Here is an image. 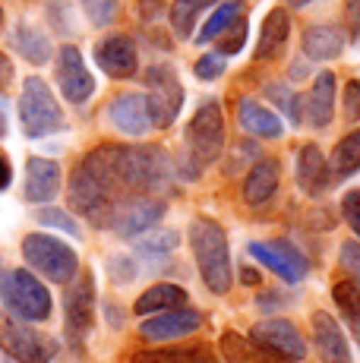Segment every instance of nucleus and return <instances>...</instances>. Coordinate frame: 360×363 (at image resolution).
<instances>
[{
	"instance_id": "obj_1",
	"label": "nucleus",
	"mask_w": 360,
	"mask_h": 363,
	"mask_svg": "<svg viewBox=\"0 0 360 363\" xmlns=\"http://www.w3.org/2000/svg\"><path fill=\"white\" fill-rule=\"evenodd\" d=\"M105 190L114 212L133 196H152L171 184V158L158 145H101L79 162ZM111 228V225H108Z\"/></svg>"
},
{
	"instance_id": "obj_2",
	"label": "nucleus",
	"mask_w": 360,
	"mask_h": 363,
	"mask_svg": "<svg viewBox=\"0 0 360 363\" xmlns=\"http://www.w3.org/2000/svg\"><path fill=\"white\" fill-rule=\"evenodd\" d=\"M190 247H193V256H196L199 275H203L206 288L212 294H227L234 284V272H231V253H227V237L221 231L218 221H212V218L193 221Z\"/></svg>"
},
{
	"instance_id": "obj_3",
	"label": "nucleus",
	"mask_w": 360,
	"mask_h": 363,
	"mask_svg": "<svg viewBox=\"0 0 360 363\" xmlns=\"http://www.w3.org/2000/svg\"><path fill=\"white\" fill-rule=\"evenodd\" d=\"M23 256L38 275H45L54 284H70L79 275V256L64 240H57V237H47V234L23 237Z\"/></svg>"
},
{
	"instance_id": "obj_4",
	"label": "nucleus",
	"mask_w": 360,
	"mask_h": 363,
	"mask_svg": "<svg viewBox=\"0 0 360 363\" xmlns=\"http://www.w3.org/2000/svg\"><path fill=\"white\" fill-rule=\"evenodd\" d=\"M0 297H4L6 310L26 323H41L51 316V294L32 272H6L0 278Z\"/></svg>"
},
{
	"instance_id": "obj_5",
	"label": "nucleus",
	"mask_w": 360,
	"mask_h": 363,
	"mask_svg": "<svg viewBox=\"0 0 360 363\" xmlns=\"http://www.w3.org/2000/svg\"><path fill=\"white\" fill-rule=\"evenodd\" d=\"M225 149V117L218 101H203L186 123V152L196 167L212 164Z\"/></svg>"
},
{
	"instance_id": "obj_6",
	"label": "nucleus",
	"mask_w": 360,
	"mask_h": 363,
	"mask_svg": "<svg viewBox=\"0 0 360 363\" xmlns=\"http://www.w3.org/2000/svg\"><path fill=\"white\" fill-rule=\"evenodd\" d=\"M19 121H23V133L32 139L47 136V133L64 130V111L54 101L51 89L45 79L32 76L23 86V99H19Z\"/></svg>"
},
{
	"instance_id": "obj_7",
	"label": "nucleus",
	"mask_w": 360,
	"mask_h": 363,
	"mask_svg": "<svg viewBox=\"0 0 360 363\" xmlns=\"http://www.w3.org/2000/svg\"><path fill=\"white\" fill-rule=\"evenodd\" d=\"M145 86H149V117L152 127H171L180 114V104H184V89L177 82V73L171 67L158 64L145 73Z\"/></svg>"
},
{
	"instance_id": "obj_8",
	"label": "nucleus",
	"mask_w": 360,
	"mask_h": 363,
	"mask_svg": "<svg viewBox=\"0 0 360 363\" xmlns=\"http://www.w3.org/2000/svg\"><path fill=\"white\" fill-rule=\"evenodd\" d=\"M0 347L19 363H47L57 354V345L47 335L6 316H0Z\"/></svg>"
},
{
	"instance_id": "obj_9",
	"label": "nucleus",
	"mask_w": 360,
	"mask_h": 363,
	"mask_svg": "<svg viewBox=\"0 0 360 363\" xmlns=\"http://www.w3.org/2000/svg\"><path fill=\"white\" fill-rule=\"evenodd\" d=\"M64 313H67V341H70V347L82 351L89 332H92V323H95L92 275H79L73 281V288L67 291V297H64Z\"/></svg>"
},
{
	"instance_id": "obj_10",
	"label": "nucleus",
	"mask_w": 360,
	"mask_h": 363,
	"mask_svg": "<svg viewBox=\"0 0 360 363\" xmlns=\"http://www.w3.org/2000/svg\"><path fill=\"white\" fill-rule=\"evenodd\" d=\"M250 341L259 347H266L269 354H279L285 360H303L307 357V341L297 332L294 323L288 319H266V323H256L250 332Z\"/></svg>"
},
{
	"instance_id": "obj_11",
	"label": "nucleus",
	"mask_w": 360,
	"mask_h": 363,
	"mask_svg": "<svg viewBox=\"0 0 360 363\" xmlns=\"http://www.w3.org/2000/svg\"><path fill=\"white\" fill-rule=\"evenodd\" d=\"M57 86H60V92H64V99L67 101H73V104H82V101H89V95L95 92V79H92V73L86 69V64H82V54L76 51L73 45H64L60 48V54H57Z\"/></svg>"
},
{
	"instance_id": "obj_12",
	"label": "nucleus",
	"mask_w": 360,
	"mask_h": 363,
	"mask_svg": "<svg viewBox=\"0 0 360 363\" xmlns=\"http://www.w3.org/2000/svg\"><path fill=\"white\" fill-rule=\"evenodd\" d=\"M164 215V202L155 196H133L127 199L111 218V231H117L120 237H136L142 231H149L155 221H162Z\"/></svg>"
},
{
	"instance_id": "obj_13",
	"label": "nucleus",
	"mask_w": 360,
	"mask_h": 363,
	"mask_svg": "<svg viewBox=\"0 0 360 363\" xmlns=\"http://www.w3.org/2000/svg\"><path fill=\"white\" fill-rule=\"evenodd\" d=\"M250 253L259 259L266 269H272L285 281H300L307 275V256L297 247H291L285 240H269V243H250Z\"/></svg>"
},
{
	"instance_id": "obj_14",
	"label": "nucleus",
	"mask_w": 360,
	"mask_h": 363,
	"mask_svg": "<svg viewBox=\"0 0 360 363\" xmlns=\"http://www.w3.org/2000/svg\"><path fill=\"white\" fill-rule=\"evenodd\" d=\"M203 325V316L196 310H164V313H155L152 319H145L140 325V335L145 341H174V338H186Z\"/></svg>"
},
{
	"instance_id": "obj_15",
	"label": "nucleus",
	"mask_w": 360,
	"mask_h": 363,
	"mask_svg": "<svg viewBox=\"0 0 360 363\" xmlns=\"http://www.w3.org/2000/svg\"><path fill=\"white\" fill-rule=\"evenodd\" d=\"M95 60L114 79H127V76L136 73L140 67V57H136V45L130 35H108L95 45Z\"/></svg>"
},
{
	"instance_id": "obj_16",
	"label": "nucleus",
	"mask_w": 360,
	"mask_h": 363,
	"mask_svg": "<svg viewBox=\"0 0 360 363\" xmlns=\"http://www.w3.org/2000/svg\"><path fill=\"white\" fill-rule=\"evenodd\" d=\"M108 117L120 133L127 136H142L152 127V117H149V101L145 95L127 92V95H117L114 101L108 104Z\"/></svg>"
},
{
	"instance_id": "obj_17",
	"label": "nucleus",
	"mask_w": 360,
	"mask_h": 363,
	"mask_svg": "<svg viewBox=\"0 0 360 363\" xmlns=\"http://www.w3.org/2000/svg\"><path fill=\"white\" fill-rule=\"evenodd\" d=\"M313 345L320 351L322 363H354L348 351V341H344L338 323L329 313H313Z\"/></svg>"
},
{
	"instance_id": "obj_18",
	"label": "nucleus",
	"mask_w": 360,
	"mask_h": 363,
	"mask_svg": "<svg viewBox=\"0 0 360 363\" xmlns=\"http://www.w3.org/2000/svg\"><path fill=\"white\" fill-rule=\"evenodd\" d=\"M297 184L307 196H322L332 184V167L325 164L322 152L316 145H303L297 152Z\"/></svg>"
},
{
	"instance_id": "obj_19",
	"label": "nucleus",
	"mask_w": 360,
	"mask_h": 363,
	"mask_svg": "<svg viewBox=\"0 0 360 363\" xmlns=\"http://www.w3.org/2000/svg\"><path fill=\"white\" fill-rule=\"evenodd\" d=\"M60 190V164L47 158H29L26 164V190L23 196L29 202H51Z\"/></svg>"
},
{
	"instance_id": "obj_20",
	"label": "nucleus",
	"mask_w": 360,
	"mask_h": 363,
	"mask_svg": "<svg viewBox=\"0 0 360 363\" xmlns=\"http://www.w3.org/2000/svg\"><path fill=\"white\" fill-rule=\"evenodd\" d=\"M332 114H335V76L332 73H320L313 82V89L303 99V117L313 127H329Z\"/></svg>"
},
{
	"instance_id": "obj_21",
	"label": "nucleus",
	"mask_w": 360,
	"mask_h": 363,
	"mask_svg": "<svg viewBox=\"0 0 360 363\" xmlns=\"http://www.w3.org/2000/svg\"><path fill=\"white\" fill-rule=\"evenodd\" d=\"M279 190V162L275 158H256L244 180V199L250 206H266Z\"/></svg>"
},
{
	"instance_id": "obj_22",
	"label": "nucleus",
	"mask_w": 360,
	"mask_h": 363,
	"mask_svg": "<svg viewBox=\"0 0 360 363\" xmlns=\"http://www.w3.org/2000/svg\"><path fill=\"white\" fill-rule=\"evenodd\" d=\"M237 117H240V127L256 139H279L285 133L281 121L275 117V111H269L266 104H259L256 99H240Z\"/></svg>"
},
{
	"instance_id": "obj_23",
	"label": "nucleus",
	"mask_w": 360,
	"mask_h": 363,
	"mask_svg": "<svg viewBox=\"0 0 360 363\" xmlns=\"http://www.w3.org/2000/svg\"><path fill=\"white\" fill-rule=\"evenodd\" d=\"M288 35H291V16L288 10H272L262 19V32H259V48L256 57L259 60H279L288 48Z\"/></svg>"
},
{
	"instance_id": "obj_24",
	"label": "nucleus",
	"mask_w": 360,
	"mask_h": 363,
	"mask_svg": "<svg viewBox=\"0 0 360 363\" xmlns=\"http://www.w3.org/2000/svg\"><path fill=\"white\" fill-rule=\"evenodd\" d=\"M344 51V32L338 26L320 23L303 32V54L310 60H335Z\"/></svg>"
},
{
	"instance_id": "obj_25",
	"label": "nucleus",
	"mask_w": 360,
	"mask_h": 363,
	"mask_svg": "<svg viewBox=\"0 0 360 363\" xmlns=\"http://www.w3.org/2000/svg\"><path fill=\"white\" fill-rule=\"evenodd\" d=\"M221 351H225V360L227 363H288L285 357H279V354H269L266 347L253 345L250 338H244V335H234V332H227L225 338H221Z\"/></svg>"
},
{
	"instance_id": "obj_26",
	"label": "nucleus",
	"mask_w": 360,
	"mask_h": 363,
	"mask_svg": "<svg viewBox=\"0 0 360 363\" xmlns=\"http://www.w3.org/2000/svg\"><path fill=\"white\" fill-rule=\"evenodd\" d=\"M186 303V291L177 284H155L136 300V313L140 316H152V313H164V310H177Z\"/></svg>"
},
{
	"instance_id": "obj_27",
	"label": "nucleus",
	"mask_w": 360,
	"mask_h": 363,
	"mask_svg": "<svg viewBox=\"0 0 360 363\" xmlns=\"http://www.w3.org/2000/svg\"><path fill=\"white\" fill-rule=\"evenodd\" d=\"M133 363H218V360L209 345H193V347H164V351L136 354Z\"/></svg>"
},
{
	"instance_id": "obj_28",
	"label": "nucleus",
	"mask_w": 360,
	"mask_h": 363,
	"mask_svg": "<svg viewBox=\"0 0 360 363\" xmlns=\"http://www.w3.org/2000/svg\"><path fill=\"white\" fill-rule=\"evenodd\" d=\"M13 48H16L29 64H47V57H51L47 35L38 32L35 26H29V23H19L16 29H13Z\"/></svg>"
},
{
	"instance_id": "obj_29",
	"label": "nucleus",
	"mask_w": 360,
	"mask_h": 363,
	"mask_svg": "<svg viewBox=\"0 0 360 363\" xmlns=\"http://www.w3.org/2000/svg\"><path fill=\"white\" fill-rule=\"evenodd\" d=\"M332 300L338 303V313L348 323V329L354 332L357 345H360V284L357 281H338L332 288Z\"/></svg>"
},
{
	"instance_id": "obj_30",
	"label": "nucleus",
	"mask_w": 360,
	"mask_h": 363,
	"mask_svg": "<svg viewBox=\"0 0 360 363\" xmlns=\"http://www.w3.org/2000/svg\"><path fill=\"white\" fill-rule=\"evenodd\" d=\"M360 171V130L348 133L332 152V177H351Z\"/></svg>"
},
{
	"instance_id": "obj_31",
	"label": "nucleus",
	"mask_w": 360,
	"mask_h": 363,
	"mask_svg": "<svg viewBox=\"0 0 360 363\" xmlns=\"http://www.w3.org/2000/svg\"><path fill=\"white\" fill-rule=\"evenodd\" d=\"M212 4H218V0H174V6H171V29H174L177 38H190L199 13L209 10Z\"/></svg>"
},
{
	"instance_id": "obj_32",
	"label": "nucleus",
	"mask_w": 360,
	"mask_h": 363,
	"mask_svg": "<svg viewBox=\"0 0 360 363\" xmlns=\"http://www.w3.org/2000/svg\"><path fill=\"white\" fill-rule=\"evenodd\" d=\"M244 10H247V4L244 0H227V4H221L215 13H212V19L203 26V32H199V45H209V41H215L221 32L227 29V26L234 23V19H240L244 16Z\"/></svg>"
},
{
	"instance_id": "obj_33",
	"label": "nucleus",
	"mask_w": 360,
	"mask_h": 363,
	"mask_svg": "<svg viewBox=\"0 0 360 363\" xmlns=\"http://www.w3.org/2000/svg\"><path fill=\"white\" fill-rule=\"evenodd\" d=\"M266 95H269V99H272L275 104H279L281 111H285L291 123H300V121H303V104H300V95H294L288 86H281V82H272V86L266 89Z\"/></svg>"
},
{
	"instance_id": "obj_34",
	"label": "nucleus",
	"mask_w": 360,
	"mask_h": 363,
	"mask_svg": "<svg viewBox=\"0 0 360 363\" xmlns=\"http://www.w3.org/2000/svg\"><path fill=\"white\" fill-rule=\"evenodd\" d=\"M215 41H218V54H237L240 48H244V41H247V19L244 16L234 19V23L227 26Z\"/></svg>"
},
{
	"instance_id": "obj_35",
	"label": "nucleus",
	"mask_w": 360,
	"mask_h": 363,
	"mask_svg": "<svg viewBox=\"0 0 360 363\" xmlns=\"http://www.w3.org/2000/svg\"><path fill=\"white\" fill-rule=\"evenodd\" d=\"M82 6H86V16L92 26H111L117 19V0H82Z\"/></svg>"
},
{
	"instance_id": "obj_36",
	"label": "nucleus",
	"mask_w": 360,
	"mask_h": 363,
	"mask_svg": "<svg viewBox=\"0 0 360 363\" xmlns=\"http://www.w3.org/2000/svg\"><path fill=\"white\" fill-rule=\"evenodd\" d=\"M136 247H140L142 256H164V253H171V250L177 247V234L174 231L152 234V237H145V240L136 243Z\"/></svg>"
},
{
	"instance_id": "obj_37",
	"label": "nucleus",
	"mask_w": 360,
	"mask_h": 363,
	"mask_svg": "<svg viewBox=\"0 0 360 363\" xmlns=\"http://www.w3.org/2000/svg\"><path fill=\"white\" fill-rule=\"evenodd\" d=\"M193 69H196V76L199 79H206V82L218 79V76L225 73V54H206V57L196 60V67Z\"/></svg>"
},
{
	"instance_id": "obj_38",
	"label": "nucleus",
	"mask_w": 360,
	"mask_h": 363,
	"mask_svg": "<svg viewBox=\"0 0 360 363\" xmlns=\"http://www.w3.org/2000/svg\"><path fill=\"white\" fill-rule=\"evenodd\" d=\"M38 221L41 225H47V228H60V231H67V234H79V228H76V221L70 218V215H64L60 208H45V212H38Z\"/></svg>"
},
{
	"instance_id": "obj_39",
	"label": "nucleus",
	"mask_w": 360,
	"mask_h": 363,
	"mask_svg": "<svg viewBox=\"0 0 360 363\" xmlns=\"http://www.w3.org/2000/svg\"><path fill=\"white\" fill-rule=\"evenodd\" d=\"M342 215H344V221L351 225V231L360 237V190L344 193V199H342Z\"/></svg>"
},
{
	"instance_id": "obj_40",
	"label": "nucleus",
	"mask_w": 360,
	"mask_h": 363,
	"mask_svg": "<svg viewBox=\"0 0 360 363\" xmlns=\"http://www.w3.org/2000/svg\"><path fill=\"white\" fill-rule=\"evenodd\" d=\"M342 269L351 275V281L360 284V243L348 240V243L342 247Z\"/></svg>"
},
{
	"instance_id": "obj_41",
	"label": "nucleus",
	"mask_w": 360,
	"mask_h": 363,
	"mask_svg": "<svg viewBox=\"0 0 360 363\" xmlns=\"http://www.w3.org/2000/svg\"><path fill=\"white\" fill-rule=\"evenodd\" d=\"M344 117L348 121H360V79H351L348 86H344Z\"/></svg>"
},
{
	"instance_id": "obj_42",
	"label": "nucleus",
	"mask_w": 360,
	"mask_h": 363,
	"mask_svg": "<svg viewBox=\"0 0 360 363\" xmlns=\"http://www.w3.org/2000/svg\"><path fill=\"white\" fill-rule=\"evenodd\" d=\"M344 16H348L351 38L360 45V0H348V10H344Z\"/></svg>"
},
{
	"instance_id": "obj_43",
	"label": "nucleus",
	"mask_w": 360,
	"mask_h": 363,
	"mask_svg": "<svg viewBox=\"0 0 360 363\" xmlns=\"http://www.w3.org/2000/svg\"><path fill=\"white\" fill-rule=\"evenodd\" d=\"M111 269H114L117 281H130V278H133V265H130V259H114Z\"/></svg>"
},
{
	"instance_id": "obj_44",
	"label": "nucleus",
	"mask_w": 360,
	"mask_h": 363,
	"mask_svg": "<svg viewBox=\"0 0 360 363\" xmlns=\"http://www.w3.org/2000/svg\"><path fill=\"white\" fill-rule=\"evenodd\" d=\"M13 82V64L6 54H0V89H6Z\"/></svg>"
},
{
	"instance_id": "obj_45",
	"label": "nucleus",
	"mask_w": 360,
	"mask_h": 363,
	"mask_svg": "<svg viewBox=\"0 0 360 363\" xmlns=\"http://www.w3.org/2000/svg\"><path fill=\"white\" fill-rule=\"evenodd\" d=\"M158 10H162V4H158V0H142V4H140V16L142 19H155Z\"/></svg>"
},
{
	"instance_id": "obj_46",
	"label": "nucleus",
	"mask_w": 360,
	"mask_h": 363,
	"mask_svg": "<svg viewBox=\"0 0 360 363\" xmlns=\"http://www.w3.org/2000/svg\"><path fill=\"white\" fill-rule=\"evenodd\" d=\"M13 180V171H10V162H6L4 155H0V190H6Z\"/></svg>"
},
{
	"instance_id": "obj_47",
	"label": "nucleus",
	"mask_w": 360,
	"mask_h": 363,
	"mask_svg": "<svg viewBox=\"0 0 360 363\" xmlns=\"http://www.w3.org/2000/svg\"><path fill=\"white\" fill-rule=\"evenodd\" d=\"M244 281L247 284H256V281H259V275H256L253 269H244Z\"/></svg>"
},
{
	"instance_id": "obj_48",
	"label": "nucleus",
	"mask_w": 360,
	"mask_h": 363,
	"mask_svg": "<svg viewBox=\"0 0 360 363\" xmlns=\"http://www.w3.org/2000/svg\"><path fill=\"white\" fill-rule=\"evenodd\" d=\"M285 4L291 6V10H297V6H307V4H313V0H285Z\"/></svg>"
},
{
	"instance_id": "obj_49",
	"label": "nucleus",
	"mask_w": 360,
	"mask_h": 363,
	"mask_svg": "<svg viewBox=\"0 0 360 363\" xmlns=\"http://www.w3.org/2000/svg\"><path fill=\"white\" fill-rule=\"evenodd\" d=\"M6 133V121H4V114H0V136Z\"/></svg>"
},
{
	"instance_id": "obj_50",
	"label": "nucleus",
	"mask_w": 360,
	"mask_h": 363,
	"mask_svg": "<svg viewBox=\"0 0 360 363\" xmlns=\"http://www.w3.org/2000/svg\"><path fill=\"white\" fill-rule=\"evenodd\" d=\"M0 23H4V10H0Z\"/></svg>"
},
{
	"instance_id": "obj_51",
	"label": "nucleus",
	"mask_w": 360,
	"mask_h": 363,
	"mask_svg": "<svg viewBox=\"0 0 360 363\" xmlns=\"http://www.w3.org/2000/svg\"><path fill=\"white\" fill-rule=\"evenodd\" d=\"M0 278H4V269H0Z\"/></svg>"
}]
</instances>
